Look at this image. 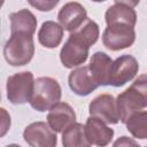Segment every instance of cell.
<instances>
[{
	"mask_svg": "<svg viewBox=\"0 0 147 147\" xmlns=\"http://www.w3.org/2000/svg\"><path fill=\"white\" fill-rule=\"evenodd\" d=\"M139 70V63L132 55L124 54L113 61L109 76V85L121 87L132 80Z\"/></svg>",
	"mask_w": 147,
	"mask_h": 147,
	"instance_id": "cell-7",
	"label": "cell"
},
{
	"mask_svg": "<svg viewBox=\"0 0 147 147\" xmlns=\"http://www.w3.org/2000/svg\"><path fill=\"white\" fill-rule=\"evenodd\" d=\"M34 78L31 71H21L8 77L6 83L7 99L13 105H23L30 101L33 92Z\"/></svg>",
	"mask_w": 147,
	"mask_h": 147,
	"instance_id": "cell-5",
	"label": "cell"
},
{
	"mask_svg": "<svg viewBox=\"0 0 147 147\" xmlns=\"http://www.w3.org/2000/svg\"><path fill=\"white\" fill-rule=\"evenodd\" d=\"M34 54L32 36L25 33H11L3 47V56L8 64L22 67L28 64Z\"/></svg>",
	"mask_w": 147,
	"mask_h": 147,
	"instance_id": "cell-3",
	"label": "cell"
},
{
	"mask_svg": "<svg viewBox=\"0 0 147 147\" xmlns=\"http://www.w3.org/2000/svg\"><path fill=\"white\" fill-rule=\"evenodd\" d=\"M63 28L54 22V21H46L41 24L38 31V40L40 45L46 48H55L57 47L63 38Z\"/></svg>",
	"mask_w": 147,
	"mask_h": 147,
	"instance_id": "cell-17",
	"label": "cell"
},
{
	"mask_svg": "<svg viewBox=\"0 0 147 147\" xmlns=\"http://www.w3.org/2000/svg\"><path fill=\"white\" fill-rule=\"evenodd\" d=\"M61 86L52 77H39L34 80L33 92L30 99L31 107L40 113L49 110L61 99Z\"/></svg>",
	"mask_w": 147,
	"mask_h": 147,
	"instance_id": "cell-2",
	"label": "cell"
},
{
	"mask_svg": "<svg viewBox=\"0 0 147 147\" xmlns=\"http://www.w3.org/2000/svg\"><path fill=\"white\" fill-rule=\"evenodd\" d=\"M113 147H141L133 138H129L126 136H122L115 140Z\"/></svg>",
	"mask_w": 147,
	"mask_h": 147,
	"instance_id": "cell-22",
	"label": "cell"
},
{
	"mask_svg": "<svg viewBox=\"0 0 147 147\" xmlns=\"http://www.w3.org/2000/svg\"><path fill=\"white\" fill-rule=\"evenodd\" d=\"M23 138L30 147H56V133L45 122H33L23 131Z\"/></svg>",
	"mask_w": 147,
	"mask_h": 147,
	"instance_id": "cell-8",
	"label": "cell"
},
{
	"mask_svg": "<svg viewBox=\"0 0 147 147\" xmlns=\"http://www.w3.org/2000/svg\"><path fill=\"white\" fill-rule=\"evenodd\" d=\"M113 64L111 57L103 52H95L90 61L88 70L98 86L109 85L110 68Z\"/></svg>",
	"mask_w": 147,
	"mask_h": 147,
	"instance_id": "cell-15",
	"label": "cell"
},
{
	"mask_svg": "<svg viewBox=\"0 0 147 147\" xmlns=\"http://www.w3.org/2000/svg\"><path fill=\"white\" fill-rule=\"evenodd\" d=\"M6 147H21V146L17 145V144H10V145H8V146H6Z\"/></svg>",
	"mask_w": 147,
	"mask_h": 147,
	"instance_id": "cell-23",
	"label": "cell"
},
{
	"mask_svg": "<svg viewBox=\"0 0 147 147\" xmlns=\"http://www.w3.org/2000/svg\"><path fill=\"white\" fill-rule=\"evenodd\" d=\"M63 147H91L82 123H74L62 132Z\"/></svg>",
	"mask_w": 147,
	"mask_h": 147,
	"instance_id": "cell-18",
	"label": "cell"
},
{
	"mask_svg": "<svg viewBox=\"0 0 147 147\" xmlns=\"http://www.w3.org/2000/svg\"><path fill=\"white\" fill-rule=\"evenodd\" d=\"M85 136L91 145L106 147L114 138V130L95 117H88L84 125Z\"/></svg>",
	"mask_w": 147,
	"mask_h": 147,
	"instance_id": "cell-13",
	"label": "cell"
},
{
	"mask_svg": "<svg viewBox=\"0 0 147 147\" xmlns=\"http://www.w3.org/2000/svg\"><path fill=\"white\" fill-rule=\"evenodd\" d=\"M2 5H3V1H0V8L2 7Z\"/></svg>",
	"mask_w": 147,
	"mask_h": 147,
	"instance_id": "cell-24",
	"label": "cell"
},
{
	"mask_svg": "<svg viewBox=\"0 0 147 147\" xmlns=\"http://www.w3.org/2000/svg\"><path fill=\"white\" fill-rule=\"evenodd\" d=\"M57 20L63 30L74 32L85 23L87 13L83 5L76 1H70L62 6L57 14Z\"/></svg>",
	"mask_w": 147,
	"mask_h": 147,
	"instance_id": "cell-10",
	"label": "cell"
},
{
	"mask_svg": "<svg viewBox=\"0 0 147 147\" xmlns=\"http://www.w3.org/2000/svg\"><path fill=\"white\" fill-rule=\"evenodd\" d=\"M76 123V113L67 102H57L47 115V124L55 132H63L68 126Z\"/></svg>",
	"mask_w": 147,
	"mask_h": 147,
	"instance_id": "cell-12",
	"label": "cell"
},
{
	"mask_svg": "<svg viewBox=\"0 0 147 147\" xmlns=\"http://www.w3.org/2000/svg\"><path fill=\"white\" fill-rule=\"evenodd\" d=\"M139 1H118L116 0L113 6H110L105 14V20L107 25L122 23L127 24L134 28L137 23V13L134 10V6H137Z\"/></svg>",
	"mask_w": 147,
	"mask_h": 147,
	"instance_id": "cell-11",
	"label": "cell"
},
{
	"mask_svg": "<svg viewBox=\"0 0 147 147\" xmlns=\"http://www.w3.org/2000/svg\"><path fill=\"white\" fill-rule=\"evenodd\" d=\"M88 113L91 117H95L106 124H117L119 121L116 100L111 94L103 93L95 96L90 102Z\"/></svg>",
	"mask_w": 147,
	"mask_h": 147,
	"instance_id": "cell-9",
	"label": "cell"
},
{
	"mask_svg": "<svg viewBox=\"0 0 147 147\" xmlns=\"http://www.w3.org/2000/svg\"><path fill=\"white\" fill-rule=\"evenodd\" d=\"M0 100H1V94H0Z\"/></svg>",
	"mask_w": 147,
	"mask_h": 147,
	"instance_id": "cell-25",
	"label": "cell"
},
{
	"mask_svg": "<svg viewBox=\"0 0 147 147\" xmlns=\"http://www.w3.org/2000/svg\"><path fill=\"white\" fill-rule=\"evenodd\" d=\"M126 129L127 131L138 139H146L147 138V111L140 110L131 115L126 121Z\"/></svg>",
	"mask_w": 147,
	"mask_h": 147,
	"instance_id": "cell-19",
	"label": "cell"
},
{
	"mask_svg": "<svg viewBox=\"0 0 147 147\" xmlns=\"http://www.w3.org/2000/svg\"><path fill=\"white\" fill-rule=\"evenodd\" d=\"M29 3L31 6H33L34 8H37L38 10H40V11H49L59 3V1L57 0H54V1L38 0V1H29Z\"/></svg>",
	"mask_w": 147,
	"mask_h": 147,
	"instance_id": "cell-21",
	"label": "cell"
},
{
	"mask_svg": "<svg viewBox=\"0 0 147 147\" xmlns=\"http://www.w3.org/2000/svg\"><path fill=\"white\" fill-rule=\"evenodd\" d=\"M116 107L118 113L119 121L125 124L127 118L138 113L144 110L147 106V77L145 74L140 75L130 87H127L124 92L117 95Z\"/></svg>",
	"mask_w": 147,
	"mask_h": 147,
	"instance_id": "cell-1",
	"label": "cell"
},
{
	"mask_svg": "<svg viewBox=\"0 0 147 147\" xmlns=\"http://www.w3.org/2000/svg\"><path fill=\"white\" fill-rule=\"evenodd\" d=\"M68 83L70 90L75 94L80 96H86L99 87L94 82L92 75L90 74L87 65H83L77 69H74L69 74Z\"/></svg>",
	"mask_w": 147,
	"mask_h": 147,
	"instance_id": "cell-14",
	"label": "cell"
},
{
	"mask_svg": "<svg viewBox=\"0 0 147 147\" xmlns=\"http://www.w3.org/2000/svg\"><path fill=\"white\" fill-rule=\"evenodd\" d=\"M10 32L33 36L37 29V18L29 9H21L9 15Z\"/></svg>",
	"mask_w": 147,
	"mask_h": 147,
	"instance_id": "cell-16",
	"label": "cell"
},
{
	"mask_svg": "<svg viewBox=\"0 0 147 147\" xmlns=\"http://www.w3.org/2000/svg\"><path fill=\"white\" fill-rule=\"evenodd\" d=\"M91 45L86 39H84L78 31L70 32L67 41L61 48L60 60L64 68L72 69L79 67L88 57V49Z\"/></svg>",
	"mask_w": 147,
	"mask_h": 147,
	"instance_id": "cell-4",
	"label": "cell"
},
{
	"mask_svg": "<svg viewBox=\"0 0 147 147\" xmlns=\"http://www.w3.org/2000/svg\"><path fill=\"white\" fill-rule=\"evenodd\" d=\"M136 40V31L134 28L116 23L107 25L102 33V42L105 47L110 51H121L133 45Z\"/></svg>",
	"mask_w": 147,
	"mask_h": 147,
	"instance_id": "cell-6",
	"label": "cell"
},
{
	"mask_svg": "<svg viewBox=\"0 0 147 147\" xmlns=\"http://www.w3.org/2000/svg\"><path fill=\"white\" fill-rule=\"evenodd\" d=\"M11 119L9 113L5 108H0V138L5 137L10 129Z\"/></svg>",
	"mask_w": 147,
	"mask_h": 147,
	"instance_id": "cell-20",
	"label": "cell"
}]
</instances>
